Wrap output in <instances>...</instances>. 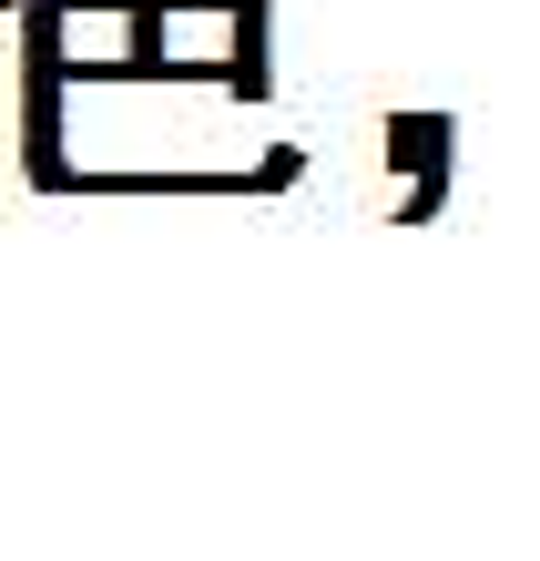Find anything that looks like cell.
<instances>
[{
    "label": "cell",
    "mask_w": 540,
    "mask_h": 561,
    "mask_svg": "<svg viewBox=\"0 0 540 561\" xmlns=\"http://www.w3.org/2000/svg\"><path fill=\"white\" fill-rule=\"evenodd\" d=\"M225 21H234V51H225V92H234V103H265V92H276V61H265L276 0H225Z\"/></svg>",
    "instance_id": "cell-3"
},
{
    "label": "cell",
    "mask_w": 540,
    "mask_h": 561,
    "mask_svg": "<svg viewBox=\"0 0 540 561\" xmlns=\"http://www.w3.org/2000/svg\"><path fill=\"white\" fill-rule=\"evenodd\" d=\"M296 174H307V153H296V144H276V153H265V163H255V194H286Z\"/></svg>",
    "instance_id": "cell-4"
},
{
    "label": "cell",
    "mask_w": 540,
    "mask_h": 561,
    "mask_svg": "<svg viewBox=\"0 0 540 561\" xmlns=\"http://www.w3.org/2000/svg\"><path fill=\"white\" fill-rule=\"evenodd\" d=\"M449 144H459L449 113H388V163L409 174V205H398V225H428L438 205H449Z\"/></svg>",
    "instance_id": "cell-2"
},
{
    "label": "cell",
    "mask_w": 540,
    "mask_h": 561,
    "mask_svg": "<svg viewBox=\"0 0 540 561\" xmlns=\"http://www.w3.org/2000/svg\"><path fill=\"white\" fill-rule=\"evenodd\" d=\"M0 11H21V0H0Z\"/></svg>",
    "instance_id": "cell-6"
},
{
    "label": "cell",
    "mask_w": 540,
    "mask_h": 561,
    "mask_svg": "<svg viewBox=\"0 0 540 561\" xmlns=\"http://www.w3.org/2000/svg\"><path fill=\"white\" fill-rule=\"evenodd\" d=\"M163 11H194V0H163Z\"/></svg>",
    "instance_id": "cell-5"
},
{
    "label": "cell",
    "mask_w": 540,
    "mask_h": 561,
    "mask_svg": "<svg viewBox=\"0 0 540 561\" xmlns=\"http://www.w3.org/2000/svg\"><path fill=\"white\" fill-rule=\"evenodd\" d=\"M72 0H21V174L42 194H72L61 163V92H72Z\"/></svg>",
    "instance_id": "cell-1"
}]
</instances>
